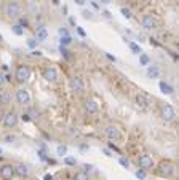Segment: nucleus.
<instances>
[{"mask_svg":"<svg viewBox=\"0 0 179 180\" xmlns=\"http://www.w3.org/2000/svg\"><path fill=\"white\" fill-rule=\"evenodd\" d=\"M160 89H162V92H165V94H173V88L168 85V83H165V82H160Z\"/></svg>","mask_w":179,"mask_h":180,"instance_id":"17","label":"nucleus"},{"mask_svg":"<svg viewBox=\"0 0 179 180\" xmlns=\"http://www.w3.org/2000/svg\"><path fill=\"white\" fill-rule=\"evenodd\" d=\"M83 107H85V110L88 112V113H96V112H98V104H96V101H93V99L85 101Z\"/></svg>","mask_w":179,"mask_h":180,"instance_id":"13","label":"nucleus"},{"mask_svg":"<svg viewBox=\"0 0 179 180\" xmlns=\"http://www.w3.org/2000/svg\"><path fill=\"white\" fill-rule=\"evenodd\" d=\"M128 45H129V48H131V51H133V53L141 54V48H139L138 43H134V42H128Z\"/></svg>","mask_w":179,"mask_h":180,"instance_id":"19","label":"nucleus"},{"mask_svg":"<svg viewBox=\"0 0 179 180\" xmlns=\"http://www.w3.org/2000/svg\"><path fill=\"white\" fill-rule=\"evenodd\" d=\"M15 167L11 166V164H3V166H0V178L2 180H11V178H15Z\"/></svg>","mask_w":179,"mask_h":180,"instance_id":"3","label":"nucleus"},{"mask_svg":"<svg viewBox=\"0 0 179 180\" xmlns=\"http://www.w3.org/2000/svg\"><path fill=\"white\" fill-rule=\"evenodd\" d=\"M10 99H11V96L7 89H0V104L7 105V104H10Z\"/></svg>","mask_w":179,"mask_h":180,"instance_id":"14","label":"nucleus"},{"mask_svg":"<svg viewBox=\"0 0 179 180\" xmlns=\"http://www.w3.org/2000/svg\"><path fill=\"white\" fill-rule=\"evenodd\" d=\"M136 102L141 108H147V104H149V101H147V97L144 94H138L136 96Z\"/></svg>","mask_w":179,"mask_h":180,"instance_id":"16","label":"nucleus"},{"mask_svg":"<svg viewBox=\"0 0 179 180\" xmlns=\"http://www.w3.org/2000/svg\"><path fill=\"white\" fill-rule=\"evenodd\" d=\"M72 42V38L69 35H63L61 37V46H66V45H69V43Z\"/></svg>","mask_w":179,"mask_h":180,"instance_id":"21","label":"nucleus"},{"mask_svg":"<svg viewBox=\"0 0 179 180\" xmlns=\"http://www.w3.org/2000/svg\"><path fill=\"white\" fill-rule=\"evenodd\" d=\"M120 164H122V166H125V167H128V161H126L125 158H120Z\"/></svg>","mask_w":179,"mask_h":180,"instance_id":"30","label":"nucleus"},{"mask_svg":"<svg viewBox=\"0 0 179 180\" xmlns=\"http://www.w3.org/2000/svg\"><path fill=\"white\" fill-rule=\"evenodd\" d=\"M83 18H86V19H88V18H90V19H91V18H93V13H91V11H83Z\"/></svg>","mask_w":179,"mask_h":180,"instance_id":"29","label":"nucleus"},{"mask_svg":"<svg viewBox=\"0 0 179 180\" xmlns=\"http://www.w3.org/2000/svg\"><path fill=\"white\" fill-rule=\"evenodd\" d=\"M162 115H163V120L165 121H173V120H174V116H176L174 108H173L171 105H165L163 110H162Z\"/></svg>","mask_w":179,"mask_h":180,"instance_id":"11","label":"nucleus"},{"mask_svg":"<svg viewBox=\"0 0 179 180\" xmlns=\"http://www.w3.org/2000/svg\"><path fill=\"white\" fill-rule=\"evenodd\" d=\"M59 34H61V35H69V32H67V29H59Z\"/></svg>","mask_w":179,"mask_h":180,"instance_id":"31","label":"nucleus"},{"mask_svg":"<svg viewBox=\"0 0 179 180\" xmlns=\"http://www.w3.org/2000/svg\"><path fill=\"white\" fill-rule=\"evenodd\" d=\"M77 30H78V34H80V35H82V37H85V32H83V30H82V29H80V27H77Z\"/></svg>","mask_w":179,"mask_h":180,"instance_id":"33","label":"nucleus"},{"mask_svg":"<svg viewBox=\"0 0 179 180\" xmlns=\"http://www.w3.org/2000/svg\"><path fill=\"white\" fill-rule=\"evenodd\" d=\"M30 78V69L27 65H19L16 70V80L19 83H26L27 80Z\"/></svg>","mask_w":179,"mask_h":180,"instance_id":"4","label":"nucleus"},{"mask_svg":"<svg viewBox=\"0 0 179 180\" xmlns=\"http://www.w3.org/2000/svg\"><path fill=\"white\" fill-rule=\"evenodd\" d=\"M71 88H72V91H75V92L83 91V82H82V78H80V77H72L71 78Z\"/></svg>","mask_w":179,"mask_h":180,"instance_id":"12","label":"nucleus"},{"mask_svg":"<svg viewBox=\"0 0 179 180\" xmlns=\"http://www.w3.org/2000/svg\"><path fill=\"white\" fill-rule=\"evenodd\" d=\"M53 3H54V5H58V3H59V0H53Z\"/></svg>","mask_w":179,"mask_h":180,"instance_id":"37","label":"nucleus"},{"mask_svg":"<svg viewBox=\"0 0 179 180\" xmlns=\"http://www.w3.org/2000/svg\"><path fill=\"white\" fill-rule=\"evenodd\" d=\"M27 5H29V8H30V11H32V13H37V10H39V7H35V2H34V0H29V2H27Z\"/></svg>","mask_w":179,"mask_h":180,"instance_id":"22","label":"nucleus"},{"mask_svg":"<svg viewBox=\"0 0 179 180\" xmlns=\"http://www.w3.org/2000/svg\"><path fill=\"white\" fill-rule=\"evenodd\" d=\"M157 174H158L160 177H166V178L174 177L176 166L173 164V163H170V161H163V163H160L158 169H157Z\"/></svg>","mask_w":179,"mask_h":180,"instance_id":"1","label":"nucleus"},{"mask_svg":"<svg viewBox=\"0 0 179 180\" xmlns=\"http://www.w3.org/2000/svg\"><path fill=\"white\" fill-rule=\"evenodd\" d=\"M43 78L50 83H54L58 80V70L54 67H45L43 69Z\"/></svg>","mask_w":179,"mask_h":180,"instance_id":"7","label":"nucleus"},{"mask_svg":"<svg viewBox=\"0 0 179 180\" xmlns=\"http://www.w3.org/2000/svg\"><path fill=\"white\" fill-rule=\"evenodd\" d=\"M147 73H149V77H152V78H157L158 77V67L157 65H150L149 69H147Z\"/></svg>","mask_w":179,"mask_h":180,"instance_id":"18","label":"nucleus"},{"mask_svg":"<svg viewBox=\"0 0 179 180\" xmlns=\"http://www.w3.org/2000/svg\"><path fill=\"white\" fill-rule=\"evenodd\" d=\"M13 32H15L16 35H22V34H24V29H22L21 26H13Z\"/></svg>","mask_w":179,"mask_h":180,"instance_id":"23","label":"nucleus"},{"mask_svg":"<svg viewBox=\"0 0 179 180\" xmlns=\"http://www.w3.org/2000/svg\"><path fill=\"white\" fill-rule=\"evenodd\" d=\"M27 45H29V48H35L37 46V43H35V40H32V38H30V40H27Z\"/></svg>","mask_w":179,"mask_h":180,"instance_id":"28","label":"nucleus"},{"mask_svg":"<svg viewBox=\"0 0 179 180\" xmlns=\"http://www.w3.org/2000/svg\"><path fill=\"white\" fill-rule=\"evenodd\" d=\"M139 61H141V64H143V65H149V62H150L149 56H147V54H143V53L139 54Z\"/></svg>","mask_w":179,"mask_h":180,"instance_id":"20","label":"nucleus"},{"mask_svg":"<svg viewBox=\"0 0 179 180\" xmlns=\"http://www.w3.org/2000/svg\"><path fill=\"white\" fill-rule=\"evenodd\" d=\"M64 163H66L67 166H75V159H74V158H66Z\"/></svg>","mask_w":179,"mask_h":180,"instance_id":"26","label":"nucleus"},{"mask_svg":"<svg viewBox=\"0 0 179 180\" xmlns=\"http://www.w3.org/2000/svg\"><path fill=\"white\" fill-rule=\"evenodd\" d=\"M122 15L126 18V19H129V18H131V11H129L128 8H122Z\"/></svg>","mask_w":179,"mask_h":180,"instance_id":"24","label":"nucleus"},{"mask_svg":"<svg viewBox=\"0 0 179 180\" xmlns=\"http://www.w3.org/2000/svg\"><path fill=\"white\" fill-rule=\"evenodd\" d=\"M3 123H5V126H7V128L16 126V123H18V115L15 113V112H8V113L3 116Z\"/></svg>","mask_w":179,"mask_h":180,"instance_id":"10","label":"nucleus"},{"mask_svg":"<svg viewBox=\"0 0 179 180\" xmlns=\"http://www.w3.org/2000/svg\"><path fill=\"white\" fill-rule=\"evenodd\" d=\"M0 153H2V150H0Z\"/></svg>","mask_w":179,"mask_h":180,"instance_id":"38","label":"nucleus"},{"mask_svg":"<svg viewBox=\"0 0 179 180\" xmlns=\"http://www.w3.org/2000/svg\"><path fill=\"white\" fill-rule=\"evenodd\" d=\"M101 2H102V3H109V2H110V0H101Z\"/></svg>","mask_w":179,"mask_h":180,"instance_id":"36","label":"nucleus"},{"mask_svg":"<svg viewBox=\"0 0 179 180\" xmlns=\"http://www.w3.org/2000/svg\"><path fill=\"white\" fill-rule=\"evenodd\" d=\"M3 11H5V15H7L8 18H19V15H21V5L18 2H15V0H11V2H8L3 7Z\"/></svg>","mask_w":179,"mask_h":180,"instance_id":"2","label":"nucleus"},{"mask_svg":"<svg viewBox=\"0 0 179 180\" xmlns=\"http://www.w3.org/2000/svg\"><path fill=\"white\" fill-rule=\"evenodd\" d=\"M21 26H24V27H29V22H27L26 19H21Z\"/></svg>","mask_w":179,"mask_h":180,"instance_id":"32","label":"nucleus"},{"mask_svg":"<svg viewBox=\"0 0 179 180\" xmlns=\"http://www.w3.org/2000/svg\"><path fill=\"white\" fill-rule=\"evenodd\" d=\"M16 101L19 102V104H29L30 102V94H29V91H26L24 88H21V89H18L16 91Z\"/></svg>","mask_w":179,"mask_h":180,"instance_id":"8","label":"nucleus"},{"mask_svg":"<svg viewBox=\"0 0 179 180\" xmlns=\"http://www.w3.org/2000/svg\"><path fill=\"white\" fill-rule=\"evenodd\" d=\"M75 3H77V5H83L85 0H75Z\"/></svg>","mask_w":179,"mask_h":180,"instance_id":"35","label":"nucleus"},{"mask_svg":"<svg viewBox=\"0 0 179 180\" xmlns=\"http://www.w3.org/2000/svg\"><path fill=\"white\" fill-rule=\"evenodd\" d=\"M136 177H138V178H146V172H144L143 169L138 171V172H136Z\"/></svg>","mask_w":179,"mask_h":180,"instance_id":"27","label":"nucleus"},{"mask_svg":"<svg viewBox=\"0 0 179 180\" xmlns=\"http://www.w3.org/2000/svg\"><path fill=\"white\" fill-rule=\"evenodd\" d=\"M141 24H143L144 29H155L157 27V21L153 19L152 15H144L143 19H141Z\"/></svg>","mask_w":179,"mask_h":180,"instance_id":"9","label":"nucleus"},{"mask_svg":"<svg viewBox=\"0 0 179 180\" xmlns=\"http://www.w3.org/2000/svg\"><path fill=\"white\" fill-rule=\"evenodd\" d=\"M45 180H53V175H50V174H46V175H45Z\"/></svg>","mask_w":179,"mask_h":180,"instance_id":"34","label":"nucleus"},{"mask_svg":"<svg viewBox=\"0 0 179 180\" xmlns=\"http://www.w3.org/2000/svg\"><path fill=\"white\" fill-rule=\"evenodd\" d=\"M138 164H139V167L143 171H149V169L153 167V161H152V158L149 156V155H141V156L138 158Z\"/></svg>","mask_w":179,"mask_h":180,"instance_id":"5","label":"nucleus"},{"mask_svg":"<svg viewBox=\"0 0 179 180\" xmlns=\"http://www.w3.org/2000/svg\"><path fill=\"white\" fill-rule=\"evenodd\" d=\"M35 35H37V40H40V42H43V40H46V37H48V32H46V29L45 27H37V32H35Z\"/></svg>","mask_w":179,"mask_h":180,"instance_id":"15","label":"nucleus"},{"mask_svg":"<svg viewBox=\"0 0 179 180\" xmlns=\"http://www.w3.org/2000/svg\"><path fill=\"white\" fill-rule=\"evenodd\" d=\"M67 153V148L64 147V145H59L58 147V155H61V156H63V155H66Z\"/></svg>","mask_w":179,"mask_h":180,"instance_id":"25","label":"nucleus"},{"mask_svg":"<svg viewBox=\"0 0 179 180\" xmlns=\"http://www.w3.org/2000/svg\"><path fill=\"white\" fill-rule=\"evenodd\" d=\"M106 135H107L110 140H114V142L122 140V134H120V131H119V128H117V126H112V125L106 128Z\"/></svg>","mask_w":179,"mask_h":180,"instance_id":"6","label":"nucleus"}]
</instances>
